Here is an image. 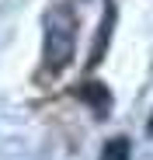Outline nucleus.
<instances>
[{
  "label": "nucleus",
  "mask_w": 153,
  "mask_h": 160,
  "mask_svg": "<svg viewBox=\"0 0 153 160\" xmlns=\"http://www.w3.org/2000/svg\"><path fill=\"white\" fill-rule=\"evenodd\" d=\"M129 157H132V146L125 136H111L101 150V160H129Z\"/></svg>",
  "instance_id": "7ed1b4c3"
},
{
  "label": "nucleus",
  "mask_w": 153,
  "mask_h": 160,
  "mask_svg": "<svg viewBox=\"0 0 153 160\" xmlns=\"http://www.w3.org/2000/svg\"><path fill=\"white\" fill-rule=\"evenodd\" d=\"M91 104H94V112H97V118H105L108 115V108H111V94L105 91V87H101V84H87L84 91H80Z\"/></svg>",
  "instance_id": "f03ea898"
},
{
  "label": "nucleus",
  "mask_w": 153,
  "mask_h": 160,
  "mask_svg": "<svg viewBox=\"0 0 153 160\" xmlns=\"http://www.w3.org/2000/svg\"><path fill=\"white\" fill-rule=\"evenodd\" d=\"M146 129H150V136H153V118H150V125H146Z\"/></svg>",
  "instance_id": "20e7f679"
},
{
  "label": "nucleus",
  "mask_w": 153,
  "mask_h": 160,
  "mask_svg": "<svg viewBox=\"0 0 153 160\" xmlns=\"http://www.w3.org/2000/svg\"><path fill=\"white\" fill-rule=\"evenodd\" d=\"M73 42H76V18L70 14V7H52L45 14V66L63 70L73 56Z\"/></svg>",
  "instance_id": "f257e3e1"
}]
</instances>
